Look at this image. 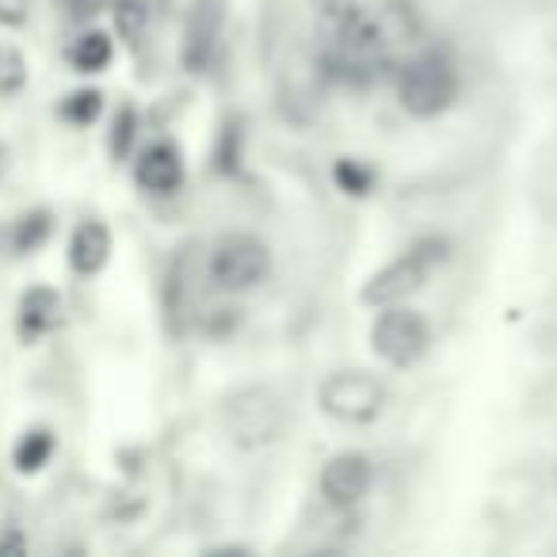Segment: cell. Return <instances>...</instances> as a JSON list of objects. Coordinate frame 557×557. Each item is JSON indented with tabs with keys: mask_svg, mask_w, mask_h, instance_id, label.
Returning <instances> with one entry per match:
<instances>
[{
	"mask_svg": "<svg viewBox=\"0 0 557 557\" xmlns=\"http://www.w3.org/2000/svg\"><path fill=\"white\" fill-rule=\"evenodd\" d=\"M450 256V240L447 237H420L412 248H405L397 260H389L382 271H374L363 287V302L367 306H397L405 298H412L428 278L447 263Z\"/></svg>",
	"mask_w": 557,
	"mask_h": 557,
	"instance_id": "6da1fadb",
	"label": "cell"
},
{
	"mask_svg": "<svg viewBox=\"0 0 557 557\" xmlns=\"http://www.w3.org/2000/svg\"><path fill=\"white\" fill-rule=\"evenodd\" d=\"M455 96H458V70L440 50H428V54L412 58L397 73V100L417 119L443 115L455 103Z\"/></svg>",
	"mask_w": 557,
	"mask_h": 557,
	"instance_id": "7a4b0ae2",
	"label": "cell"
},
{
	"mask_svg": "<svg viewBox=\"0 0 557 557\" xmlns=\"http://www.w3.org/2000/svg\"><path fill=\"white\" fill-rule=\"evenodd\" d=\"M222 424L233 447L260 450L278 440V432L287 424V412H283V401L268 386H245L225 397Z\"/></svg>",
	"mask_w": 557,
	"mask_h": 557,
	"instance_id": "3957f363",
	"label": "cell"
},
{
	"mask_svg": "<svg viewBox=\"0 0 557 557\" xmlns=\"http://www.w3.org/2000/svg\"><path fill=\"white\" fill-rule=\"evenodd\" d=\"M268 275H271V252L252 233H225L207 260V278L218 290H230V295L260 287Z\"/></svg>",
	"mask_w": 557,
	"mask_h": 557,
	"instance_id": "277c9868",
	"label": "cell"
},
{
	"mask_svg": "<svg viewBox=\"0 0 557 557\" xmlns=\"http://www.w3.org/2000/svg\"><path fill=\"white\" fill-rule=\"evenodd\" d=\"M318 405L341 424H374L386 409V386L367 371H336L321 382Z\"/></svg>",
	"mask_w": 557,
	"mask_h": 557,
	"instance_id": "5b68a950",
	"label": "cell"
},
{
	"mask_svg": "<svg viewBox=\"0 0 557 557\" xmlns=\"http://www.w3.org/2000/svg\"><path fill=\"white\" fill-rule=\"evenodd\" d=\"M428 344H432V329L417 310L397 306H382L379 321L371 325V348L389 367H412L424 359Z\"/></svg>",
	"mask_w": 557,
	"mask_h": 557,
	"instance_id": "8992f818",
	"label": "cell"
},
{
	"mask_svg": "<svg viewBox=\"0 0 557 557\" xmlns=\"http://www.w3.org/2000/svg\"><path fill=\"white\" fill-rule=\"evenodd\" d=\"M374 485V466L359 450H344V455L329 458L321 470V496L333 508H356Z\"/></svg>",
	"mask_w": 557,
	"mask_h": 557,
	"instance_id": "52a82bcc",
	"label": "cell"
},
{
	"mask_svg": "<svg viewBox=\"0 0 557 557\" xmlns=\"http://www.w3.org/2000/svg\"><path fill=\"white\" fill-rule=\"evenodd\" d=\"M134 176L146 191L153 195H172L184 184V157L172 141H153L149 149H141L138 164H134Z\"/></svg>",
	"mask_w": 557,
	"mask_h": 557,
	"instance_id": "ba28073f",
	"label": "cell"
},
{
	"mask_svg": "<svg viewBox=\"0 0 557 557\" xmlns=\"http://www.w3.org/2000/svg\"><path fill=\"white\" fill-rule=\"evenodd\" d=\"M58 321H62V298L58 290L50 287H32L24 298H20V336L27 344L32 341H42L47 333H54Z\"/></svg>",
	"mask_w": 557,
	"mask_h": 557,
	"instance_id": "9c48e42d",
	"label": "cell"
},
{
	"mask_svg": "<svg viewBox=\"0 0 557 557\" xmlns=\"http://www.w3.org/2000/svg\"><path fill=\"white\" fill-rule=\"evenodd\" d=\"M111 256V233L103 222H81L73 230V240H70V268L77 275H96L103 271Z\"/></svg>",
	"mask_w": 557,
	"mask_h": 557,
	"instance_id": "30bf717a",
	"label": "cell"
},
{
	"mask_svg": "<svg viewBox=\"0 0 557 557\" xmlns=\"http://www.w3.org/2000/svg\"><path fill=\"white\" fill-rule=\"evenodd\" d=\"M214 39H218V9L210 0H202L195 9L191 24H187V42H184V62L187 70H202L214 54Z\"/></svg>",
	"mask_w": 557,
	"mask_h": 557,
	"instance_id": "8fae6325",
	"label": "cell"
},
{
	"mask_svg": "<svg viewBox=\"0 0 557 557\" xmlns=\"http://www.w3.org/2000/svg\"><path fill=\"white\" fill-rule=\"evenodd\" d=\"M111 54H115V47H111V39L103 32H85L70 47V62H73V70H77V73H100V70H108Z\"/></svg>",
	"mask_w": 557,
	"mask_h": 557,
	"instance_id": "7c38bea8",
	"label": "cell"
},
{
	"mask_svg": "<svg viewBox=\"0 0 557 557\" xmlns=\"http://www.w3.org/2000/svg\"><path fill=\"white\" fill-rule=\"evenodd\" d=\"M50 455H54V432L32 428V432L16 443V450H12V462H16L20 473H39L42 466L50 462Z\"/></svg>",
	"mask_w": 557,
	"mask_h": 557,
	"instance_id": "4fadbf2b",
	"label": "cell"
},
{
	"mask_svg": "<svg viewBox=\"0 0 557 557\" xmlns=\"http://www.w3.org/2000/svg\"><path fill=\"white\" fill-rule=\"evenodd\" d=\"M50 233V214L47 210H32V214L12 222V252H35Z\"/></svg>",
	"mask_w": 557,
	"mask_h": 557,
	"instance_id": "5bb4252c",
	"label": "cell"
},
{
	"mask_svg": "<svg viewBox=\"0 0 557 557\" xmlns=\"http://www.w3.org/2000/svg\"><path fill=\"white\" fill-rule=\"evenodd\" d=\"M115 27L131 47H141L149 27V9L146 0H115Z\"/></svg>",
	"mask_w": 557,
	"mask_h": 557,
	"instance_id": "9a60e30c",
	"label": "cell"
},
{
	"mask_svg": "<svg viewBox=\"0 0 557 557\" xmlns=\"http://www.w3.org/2000/svg\"><path fill=\"white\" fill-rule=\"evenodd\" d=\"M27 85V62L16 47L0 42V96H16Z\"/></svg>",
	"mask_w": 557,
	"mask_h": 557,
	"instance_id": "2e32d148",
	"label": "cell"
},
{
	"mask_svg": "<svg viewBox=\"0 0 557 557\" xmlns=\"http://www.w3.org/2000/svg\"><path fill=\"white\" fill-rule=\"evenodd\" d=\"M103 111V96L96 92V88H88V92H73L70 100L62 103V115L70 119V123L77 126H88L96 123V115Z\"/></svg>",
	"mask_w": 557,
	"mask_h": 557,
	"instance_id": "e0dca14e",
	"label": "cell"
},
{
	"mask_svg": "<svg viewBox=\"0 0 557 557\" xmlns=\"http://www.w3.org/2000/svg\"><path fill=\"white\" fill-rule=\"evenodd\" d=\"M131 138H134V111L123 108V111H119V119H115V134H111V149H115V157H126Z\"/></svg>",
	"mask_w": 557,
	"mask_h": 557,
	"instance_id": "ac0fdd59",
	"label": "cell"
},
{
	"mask_svg": "<svg viewBox=\"0 0 557 557\" xmlns=\"http://www.w3.org/2000/svg\"><path fill=\"white\" fill-rule=\"evenodd\" d=\"M32 0H0V27H24Z\"/></svg>",
	"mask_w": 557,
	"mask_h": 557,
	"instance_id": "d6986e66",
	"label": "cell"
},
{
	"mask_svg": "<svg viewBox=\"0 0 557 557\" xmlns=\"http://www.w3.org/2000/svg\"><path fill=\"white\" fill-rule=\"evenodd\" d=\"M62 4H65V16L77 20V24H88V20L100 16L108 0H62Z\"/></svg>",
	"mask_w": 557,
	"mask_h": 557,
	"instance_id": "ffe728a7",
	"label": "cell"
},
{
	"mask_svg": "<svg viewBox=\"0 0 557 557\" xmlns=\"http://www.w3.org/2000/svg\"><path fill=\"white\" fill-rule=\"evenodd\" d=\"M336 180H341V184L348 187L351 195H363V191H367V184H371V180H367V172H363V169H356L351 161H348V164H344V161L336 164Z\"/></svg>",
	"mask_w": 557,
	"mask_h": 557,
	"instance_id": "44dd1931",
	"label": "cell"
},
{
	"mask_svg": "<svg viewBox=\"0 0 557 557\" xmlns=\"http://www.w3.org/2000/svg\"><path fill=\"white\" fill-rule=\"evenodd\" d=\"M24 549H27V539L16 527H9V531L0 534V554H24Z\"/></svg>",
	"mask_w": 557,
	"mask_h": 557,
	"instance_id": "7402d4cb",
	"label": "cell"
},
{
	"mask_svg": "<svg viewBox=\"0 0 557 557\" xmlns=\"http://www.w3.org/2000/svg\"><path fill=\"white\" fill-rule=\"evenodd\" d=\"M4 169H9V146L0 141V180H4Z\"/></svg>",
	"mask_w": 557,
	"mask_h": 557,
	"instance_id": "603a6c76",
	"label": "cell"
}]
</instances>
